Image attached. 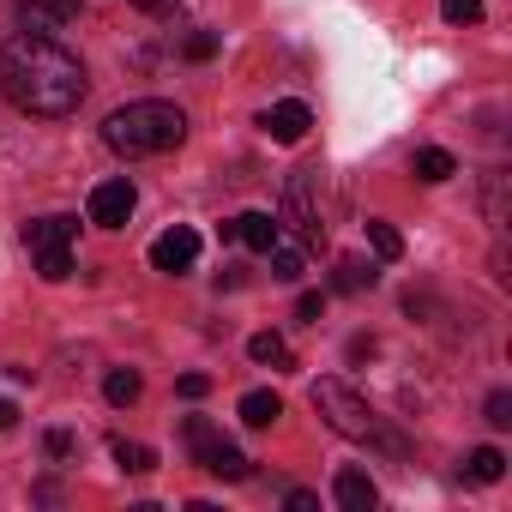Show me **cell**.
Returning <instances> with one entry per match:
<instances>
[{"instance_id":"obj_24","label":"cell","mask_w":512,"mask_h":512,"mask_svg":"<svg viewBox=\"0 0 512 512\" xmlns=\"http://www.w3.org/2000/svg\"><path fill=\"white\" fill-rule=\"evenodd\" d=\"M440 19L446 25H476L482 19V0H440Z\"/></svg>"},{"instance_id":"obj_10","label":"cell","mask_w":512,"mask_h":512,"mask_svg":"<svg viewBox=\"0 0 512 512\" xmlns=\"http://www.w3.org/2000/svg\"><path fill=\"white\" fill-rule=\"evenodd\" d=\"M332 500H338L344 512H368V506L380 500V488H374V476H368V470H356V464H344V470L332 476Z\"/></svg>"},{"instance_id":"obj_11","label":"cell","mask_w":512,"mask_h":512,"mask_svg":"<svg viewBox=\"0 0 512 512\" xmlns=\"http://www.w3.org/2000/svg\"><path fill=\"white\" fill-rule=\"evenodd\" d=\"M73 235H79V217H37V223H25V247H31V253L73 247Z\"/></svg>"},{"instance_id":"obj_7","label":"cell","mask_w":512,"mask_h":512,"mask_svg":"<svg viewBox=\"0 0 512 512\" xmlns=\"http://www.w3.org/2000/svg\"><path fill=\"white\" fill-rule=\"evenodd\" d=\"M19 7V19H25V31H67L79 13H85V0H13Z\"/></svg>"},{"instance_id":"obj_25","label":"cell","mask_w":512,"mask_h":512,"mask_svg":"<svg viewBox=\"0 0 512 512\" xmlns=\"http://www.w3.org/2000/svg\"><path fill=\"white\" fill-rule=\"evenodd\" d=\"M181 55H187V61H211V55H217V31H187Z\"/></svg>"},{"instance_id":"obj_15","label":"cell","mask_w":512,"mask_h":512,"mask_svg":"<svg viewBox=\"0 0 512 512\" xmlns=\"http://www.w3.org/2000/svg\"><path fill=\"white\" fill-rule=\"evenodd\" d=\"M374 278H380V272H374L368 260H356V253H350V260H338V266H332V290H344V296H356V290H368Z\"/></svg>"},{"instance_id":"obj_21","label":"cell","mask_w":512,"mask_h":512,"mask_svg":"<svg viewBox=\"0 0 512 512\" xmlns=\"http://www.w3.org/2000/svg\"><path fill=\"white\" fill-rule=\"evenodd\" d=\"M181 434H187V452H193V464H199V458H205V452L223 440V428H217V422H205V416H187V428H181Z\"/></svg>"},{"instance_id":"obj_1","label":"cell","mask_w":512,"mask_h":512,"mask_svg":"<svg viewBox=\"0 0 512 512\" xmlns=\"http://www.w3.org/2000/svg\"><path fill=\"white\" fill-rule=\"evenodd\" d=\"M0 91H7L13 109L61 121L85 103V67L73 49H61L43 31H19L0 43Z\"/></svg>"},{"instance_id":"obj_8","label":"cell","mask_w":512,"mask_h":512,"mask_svg":"<svg viewBox=\"0 0 512 512\" xmlns=\"http://www.w3.org/2000/svg\"><path fill=\"white\" fill-rule=\"evenodd\" d=\"M278 235H284V223H278L272 211H241L235 223H223V241H247L253 253H266Z\"/></svg>"},{"instance_id":"obj_3","label":"cell","mask_w":512,"mask_h":512,"mask_svg":"<svg viewBox=\"0 0 512 512\" xmlns=\"http://www.w3.org/2000/svg\"><path fill=\"white\" fill-rule=\"evenodd\" d=\"M314 410L344 434V440H380V416L362 392H350L344 380H314Z\"/></svg>"},{"instance_id":"obj_31","label":"cell","mask_w":512,"mask_h":512,"mask_svg":"<svg viewBox=\"0 0 512 512\" xmlns=\"http://www.w3.org/2000/svg\"><path fill=\"white\" fill-rule=\"evenodd\" d=\"M133 7H145V13H157V19H169V13L181 7V0H133Z\"/></svg>"},{"instance_id":"obj_22","label":"cell","mask_w":512,"mask_h":512,"mask_svg":"<svg viewBox=\"0 0 512 512\" xmlns=\"http://www.w3.org/2000/svg\"><path fill=\"white\" fill-rule=\"evenodd\" d=\"M37 272H43V284H67V278H73V247L37 253Z\"/></svg>"},{"instance_id":"obj_26","label":"cell","mask_w":512,"mask_h":512,"mask_svg":"<svg viewBox=\"0 0 512 512\" xmlns=\"http://www.w3.org/2000/svg\"><path fill=\"white\" fill-rule=\"evenodd\" d=\"M488 422L494 428H512V392H488Z\"/></svg>"},{"instance_id":"obj_5","label":"cell","mask_w":512,"mask_h":512,"mask_svg":"<svg viewBox=\"0 0 512 512\" xmlns=\"http://www.w3.org/2000/svg\"><path fill=\"white\" fill-rule=\"evenodd\" d=\"M193 260H199V229H187V223H175V229H163V235L151 241V266H157L163 278L193 272Z\"/></svg>"},{"instance_id":"obj_4","label":"cell","mask_w":512,"mask_h":512,"mask_svg":"<svg viewBox=\"0 0 512 512\" xmlns=\"http://www.w3.org/2000/svg\"><path fill=\"white\" fill-rule=\"evenodd\" d=\"M314 187H320V169H296L290 175V193H284V217L302 229V247H320L326 241V211H320Z\"/></svg>"},{"instance_id":"obj_13","label":"cell","mask_w":512,"mask_h":512,"mask_svg":"<svg viewBox=\"0 0 512 512\" xmlns=\"http://www.w3.org/2000/svg\"><path fill=\"white\" fill-rule=\"evenodd\" d=\"M235 410H241V422H247V428H272V422L284 416V398H278V392H241V404H235Z\"/></svg>"},{"instance_id":"obj_9","label":"cell","mask_w":512,"mask_h":512,"mask_svg":"<svg viewBox=\"0 0 512 512\" xmlns=\"http://www.w3.org/2000/svg\"><path fill=\"white\" fill-rule=\"evenodd\" d=\"M260 127H266L278 145H302V139H308V127H314V115H308V103H296V97H290V103H272Z\"/></svg>"},{"instance_id":"obj_20","label":"cell","mask_w":512,"mask_h":512,"mask_svg":"<svg viewBox=\"0 0 512 512\" xmlns=\"http://www.w3.org/2000/svg\"><path fill=\"white\" fill-rule=\"evenodd\" d=\"M103 392H109V404H115V410H127V404H139V392H145V386H139V374H133V368H115V374L103 380Z\"/></svg>"},{"instance_id":"obj_27","label":"cell","mask_w":512,"mask_h":512,"mask_svg":"<svg viewBox=\"0 0 512 512\" xmlns=\"http://www.w3.org/2000/svg\"><path fill=\"white\" fill-rule=\"evenodd\" d=\"M175 392H181V398H205V392H211V380H205V374H181V386H175Z\"/></svg>"},{"instance_id":"obj_2","label":"cell","mask_w":512,"mask_h":512,"mask_svg":"<svg viewBox=\"0 0 512 512\" xmlns=\"http://www.w3.org/2000/svg\"><path fill=\"white\" fill-rule=\"evenodd\" d=\"M181 139H187V115L175 103H157V97L127 103L103 121V145L115 157H157V151H175Z\"/></svg>"},{"instance_id":"obj_28","label":"cell","mask_w":512,"mask_h":512,"mask_svg":"<svg viewBox=\"0 0 512 512\" xmlns=\"http://www.w3.org/2000/svg\"><path fill=\"white\" fill-rule=\"evenodd\" d=\"M43 446H49V458H67V452H73V434H67V428H55Z\"/></svg>"},{"instance_id":"obj_17","label":"cell","mask_w":512,"mask_h":512,"mask_svg":"<svg viewBox=\"0 0 512 512\" xmlns=\"http://www.w3.org/2000/svg\"><path fill=\"white\" fill-rule=\"evenodd\" d=\"M500 476H506L500 446H476V452L464 458V482H500Z\"/></svg>"},{"instance_id":"obj_16","label":"cell","mask_w":512,"mask_h":512,"mask_svg":"<svg viewBox=\"0 0 512 512\" xmlns=\"http://www.w3.org/2000/svg\"><path fill=\"white\" fill-rule=\"evenodd\" d=\"M458 175V157L452 151H440V145H422L416 151V181H452Z\"/></svg>"},{"instance_id":"obj_14","label":"cell","mask_w":512,"mask_h":512,"mask_svg":"<svg viewBox=\"0 0 512 512\" xmlns=\"http://www.w3.org/2000/svg\"><path fill=\"white\" fill-rule=\"evenodd\" d=\"M199 470H211V476H223V482H241V476H247V458H241L235 440H217V446L199 458Z\"/></svg>"},{"instance_id":"obj_18","label":"cell","mask_w":512,"mask_h":512,"mask_svg":"<svg viewBox=\"0 0 512 512\" xmlns=\"http://www.w3.org/2000/svg\"><path fill=\"white\" fill-rule=\"evenodd\" d=\"M247 356L260 362V368H290V344H284L278 332H253V338H247Z\"/></svg>"},{"instance_id":"obj_19","label":"cell","mask_w":512,"mask_h":512,"mask_svg":"<svg viewBox=\"0 0 512 512\" xmlns=\"http://www.w3.org/2000/svg\"><path fill=\"white\" fill-rule=\"evenodd\" d=\"M115 464H121L127 476H145V470H157V452H151L145 440H115Z\"/></svg>"},{"instance_id":"obj_29","label":"cell","mask_w":512,"mask_h":512,"mask_svg":"<svg viewBox=\"0 0 512 512\" xmlns=\"http://www.w3.org/2000/svg\"><path fill=\"white\" fill-rule=\"evenodd\" d=\"M320 308H326V296H314V290L296 302V314H302V320H320Z\"/></svg>"},{"instance_id":"obj_30","label":"cell","mask_w":512,"mask_h":512,"mask_svg":"<svg viewBox=\"0 0 512 512\" xmlns=\"http://www.w3.org/2000/svg\"><path fill=\"white\" fill-rule=\"evenodd\" d=\"M320 506V494H308V488H290V512H314Z\"/></svg>"},{"instance_id":"obj_6","label":"cell","mask_w":512,"mask_h":512,"mask_svg":"<svg viewBox=\"0 0 512 512\" xmlns=\"http://www.w3.org/2000/svg\"><path fill=\"white\" fill-rule=\"evenodd\" d=\"M133 205H139V193H133V181L121 175V181H103V187H91V223L97 229H121L127 217H133Z\"/></svg>"},{"instance_id":"obj_32","label":"cell","mask_w":512,"mask_h":512,"mask_svg":"<svg viewBox=\"0 0 512 512\" xmlns=\"http://www.w3.org/2000/svg\"><path fill=\"white\" fill-rule=\"evenodd\" d=\"M13 422H19V404H13V398H0V434H7Z\"/></svg>"},{"instance_id":"obj_12","label":"cell","mask_w":512,"mask_h":512,"mask_svg":"<svg viewBox=\"0 0 512 512\" xmlns=\"http://www.w3.org/2000/svg\"><path fill=\"white\" fill-rule=\"evenodd\" d=\"M266 260H272V278H278V284H296V278L308 272V247L290 241V235H278V241L266 247Z\"/></svg>"},{"instance_id":"obj_23","label":"cell","mask_w":512,"mask_h":512,"mask_svg":"<svg viewBox=\"0 0 512 512\" xmlns=\"http://www.w3.org/2000/svg\"><path fill=\"white\" fill-rule=\"evenodd\" d=\"M368 241H374V253H380V260H398V253H404V235H398L392 223H380V217L368 223Z\"/></svg>"}]
</instances>
